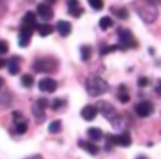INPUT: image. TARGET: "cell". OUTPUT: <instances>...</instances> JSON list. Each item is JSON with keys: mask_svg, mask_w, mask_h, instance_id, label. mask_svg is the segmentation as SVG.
I'll return each instance as SVG.
<instances>
[{"mask_svg": "<svg viewBox=\"0 0 161 159\" xmlns=\"http://www.w3.org/2000/svg\"><path fill=\"white\" fill-rule=\"evenodd\" d=\"M86 90L91 96L96 97V96L105 95L106 92H109V83L99 76H91L86 79Z\"/></svg>", "mask_w": 161, "mask_h": 159, "instance_id": "6da1fadb", "label": "cell"}, {"mask_svg": "<svg viewBox=\"0 0 161 159\" xmlns=\"http://www.w3.org/2000/svg\"><path fill=\"white\" fill-rule=\"evenodd\" d=\"M58 68V61L50 58H38L33 64V69L38 73H55Z\"/></svg>", "mask_w": 161, "mask_h": 159, "instance_id": "7a4b0ae2", "label": "cell"}, {"mask_svg": "<svg viewBox=\"0 0 161 159\" xmlns=\"http://www.w3.org/2000/svg\"><path fill=\"white\" fill-rule=\"evenodd\" d=\"M136 8H137L139 16L142 17L146 23H153L154 20L157 18V8H156V6L151 4V3L144 2V4H140L139 3Z\"/></svg>", "mask_w": 161, "mask_h": 159, "instance_id": "3957f363", "label": "cell"}, {"mask_svg": "<svg viewBox=\"0 0 161 159\" xmlns=\"http://www.w3.org/2000/svg\"><path fill=\"white\" fill-rule=\"evenodd\" d=\"M96 106H97V109H99V113H100V114H102L108 121H110L112 124H113L114 121H116L117 118L120 117V115L117 114L116 109H114V107L112 106V104L109 103V101H106V100L97 101Z\"/></svg>", "mask_w": 161, "mask_h": 159, "instance_id": "277c9868", "label": "cell"}, {"mask_svg": "<svg viewBox=\"0 0 161 159\" xmlns=\"http://www.w3.org/2000/svg\"><path fill=\"white\" fill-rule=\"evenodd\" d=\"M119 45H120V49H127V48H134L137 47V42L134 39L133 34H131L130 30H126V28H120L119 33Z\"/></svg>", "mask_w": 161, "mask_h": 159, "instance_id": "5b68a950", "label": "cell"}, {"mask_svg": "<svg viewBox=\"0 0 161 159\" xmlns=\"http://www.w3.org/2000/svg\"><path fill=\"white\" fill-rule=\"evenodd\" d=\"M110 145H119V146H130L131 145V137L129 131H125L119 135H108V149H110Z\"/></svg>", "mask_w": 161, "mask_h": 159, "instance_id": "8992f818", "label": "cell"}, {"mask_svg": "<svg viewBox=\"0 0 161 159\" xmlns=\"http://www.w3.org/2000/svg\"><path fill=\"white\" fill-rule=\"evenodd\" d=\"M134 111H136V114L139 115V117L146 118V117H150L154 113V106L151 101L144 100V101H140V103L134 107Z\"/></svg>", "mask_w": 161, "mask_h": 159, "instance_id": "52a82bcc", "label": "cell"}, {"mask_svg": "<svg viewBox=\"0 0 161 159\" xmlns=\"http://www.w3.org/2000/svg\"><path fill=\"white\" fill-rule=\"evenodd\" d=\"M38 89L41 92H47V93H54L57 89V82L51 78H44L38 82Z\"/></svg>", "mask_w": 161, "mask_h": 159, "instance_id": "ba28073f", "label": "cell"}, {"mask_svg": "<svg viewBox=\"0 0 161 159\" xmlns=\"http://www.w3.org/2000/svg\"><path fill=\"white\" fill-rule=\"evenodd\" d=\"M37 13H38V16L41 17L42 20H45V21H48V20H51L54 17V11L53 8H51V6L45 4V3H41V4H38V7H37Z\"/></svg>", "mask_w": 161, "mask_h": 159, "instance_id": "9c48e42d", "label": "cell"}, {"mask_svg": "<svg viewBox=\"0 0 161 159\" xmlns=\"http://www.w3.org/2000/svg\"><path fill=\"white\" fill-rule=\"evenodd\" d=\"M97 111H99V109L96 106H85L80 111V117L85 121H93L97 115Z\"/></svg>", "mask_w": 161, "mask_h": 159, "instance_id": "30bf717a", "label": "cell"}, {"mask_svg": "<svg viewBox=\"0 0 161 159\" xmlns=\"http://www.w3.org/2000/svg\"><path fill=\"white\" fill-rule=\"evenodd\" d=\"M78 146H80L83 151L88 152V154H91V155H97V152H99V146H97L96 144L93 142V141L79 140L78 141Z\"/></svg>", "mask_w": 161, "mask_h": 159, "instance_id": "8fae6325", "label": "cell"}, {"mask_svg": "<svg viewBox=\"0 0 161 159\" xmlns=\"http://www.w3.org/2000/svg\"><path fill=\"white\" fill-rule=\"evenodd\" d=\"M31 111H33L34 118H36V121L38 124H41L42 121L45 120V109H42V107L40 106L38 103H37V101L33 104V107H31Z\"/></svg>", "mask_w": 161, "mask_h": 159, "instance_id": "7c38bea8", "label": "cell"}, {"mask_svg": "<svg viewBox=\"0 0 161 159\" xmlns=\"http://www.w3.org/2000/svg\"><path fill=\"white\" fill-rule=\"evenodd\" d=\"M67 3H68V11H69L71 16L79 17L83 13V8L79 6L78 0H67Z\"/></svg>", "mask_w": 161, "mask_h": 159, "instance_id": "4fadbf2b", "label": "cell"}, {"mask_svg": "<svg viewBox=\"0 0 161 159\" xmlns=\"http://www.w3.org/2000/svg\"><path fill=\"white\" fill-rule=\"evenodd\" d=\"M71 30H72V25H71V23L64 21V20H59V21L57 23V31L59 33V35H61V37L69 35Z\"/></svg>", "mask_w": 161, "mask_h": 159, "instance_id": "5bb4252c", "label": "cell"}, {"mask_svg": "<svg viewBox=\"0 0 161 159\" xmlns=\"http://www.w3.org/2000/svg\"><path fill=\"white\" fill-rule=\"evenodd\" d=\"M20 72V58L14 56V58L8 59V73L10 75H17Z\"/></svg>", "mask_w": 161, "mask_h": 159, "instance_id": "9a60e30c", "label": "cell"}, {"mask_svg": "<svg viewBox=\"0 0 161 159\" xmlns=\"http://www.w3.org/2000/svg\"><path fill=\"white\" fill-rule=\"evenodd\" d=\"M23 24L24 25H28V27H33V28H37L38 24H37V17L33 11H27L23 18Z\"/></svg>", "mask_w": 161, "mask_h": 159, "instance_id": "2e32d148", "label": "cell"}, {"mask_svg": "<svg viewBox=\"0 0 161 159\" xmlns=\"http://www.w3.org/2000/svg\"><path fill=\"white\" fill-rule=\"evenodd\" d=\"M88 135H89V138H91V141L96 142V141L102 140L103 132H102V130L97 128V127H91V128L88 130Z\"/></svg>", "mask_w": 161, "mask_h": 159, "instance_id": "e0dca14e", "label": "cell"}, {"mask_svg": "<svg viewBox=\"0 0 161 159\" xmlns=\"http://www.w3.org/2000/svg\"><path fill=\"white\" fill-rule=\"evenodd\" d=\"M37 31H38V34L41 37H47V35H50V34H53L54 27L51 24H48V23H42V24H38Z\"/></svg>", "mask_w": 161, "mask_h": 159, "instance_id": "ac0fdd59", "label": "cell"}, {"mask_svg": "<svg viewBox=\"0 0 161 159\" xmlns=\"http://www.w3.org/2000/svg\"><path fill=\"white\" fill-rule=\"evenodd\" d=\"M117 99H119L120 103H127L129 100H130V96H129L127 93V89H126L125 85H120L119 86V92H117Z\"/></svg>", "mask_w": 161, "mask_h": 159, "instance_id": "d6986e66", "label": "cell"}, {"mask_svg": "<svg viewBox=\"0 0 161 159\" xmlns=\"http://www.w3.org/2000/svg\"><path fill=\"white\" fill-rule=\"evenodd\" d=\"M11 99H13L11 93L7 92V90H3V92H2V96H0V103H2V107H3V109H6V107L10 106Z\"/></svg>", "mask_w": 161, "mask_h": 159, "instance_id": "ffe728a7", "label": "cell"}, {"mask_svg": "<svg viewBox=\"0 0 161 159\" xmlns=\"http://www.w3.org/2000/svg\"><path fill=\"white\" fill-rule=\"evenodd\" d=\"M79 52H80V59L86 62L88 59H91V56H92V47H89V45H82Z\"/></svg>", "mask_w": 161, "mask_h": 159, "instance_id": "44dd1931", "label": "cell"}, {"mask_svg": "<svg viewBox=\"0 0 161 159\" xmlns=\"http://www.w3.org/2000/svg\"><path fill=\"white\" fill-rule=\"evenodd\" d=\"M99 25H100V28H102V30H108V28H110L112 25H113V20H112L109 16H105V17H102V18H100Z\"/></svg>", "mask_w": 161, "mask_h": 159, "instance_id": "7402d4cb", "label": "cell"}, {"mask_svg": "<svg viewBox=\"0 0 161 159\" xmlns=\"http://www.w3.org/2000/svg\"><path fill=\"white\" fill-rule=\"evenodd\" d=\"M61 128H62V123L59 120L53 121V123L48 126V131H50L51 134H57V132H59L61 131Z\"/></svg>", "mask_w": 161, "mask_h": 159, "instance_id": "603a6c76", "label": "cell"}, {"mask_svg": "<svg viewBox=\"0 0 161 159\" xmlns=\"http://www.w3.org/2000/svg\"><path fill=\"white\" fill-rule=\"evenodd\" d=\"M34 83V78L31 75H28V73H25V75L21 76V85L24 87H31Z\"/></svg>", "mask_w": 161, "mask_h": 159, "instance_id": "cb8c5ba5", "label": "cell"}, {"mask_svg": "<svg viewBox=\"0 0 161 159\" xmlns=\"http://www.w3.org/2000/svg\"><path fill=\"white\" fill-rule=\"evenodd\" d=\"M27 130H28V124H27V121H20V123H17L16 124V131H17V134H25L27 132Z\"/></svg>", "mask_w": 161, "mask_h": 159, "instance_id": "d4e9b609", "label": "cell"}, {"mask_svg": "<svg viewBox=\"0 0 161 159\" xmlns=\"http://www.w3.org/2000/svg\"><path fill=\"white\" fill-rule=\"evenodd\" d=\"M112 11H114V14H116V16L119 17L120 20H126V18L129 17V11L126 10L125 7H122V8H114V10L112 8Z\"/></svg>", "mask_w": 161, "mask_h": 159, "instance_id": "484cf974", "label": "cell"}, {"mask_svg": "<svg viewBox=\"0 0 161 159\" xmlns=\"http://www.w3.org/2000/svg\"><path fill=\"white\" fill-rule=\"evenodd\" d=\"M30 35H25V34H21L20 33L19 35V45L20 47H28V44H30Z\"/></svg>", "mask_w": 161, "mask_h": 159, "instance_id": "4316f807", "label": "cell"}, {"mask_svg": "<svg viewBox=\"0 0 161 159\" xmlns=\"http://www.w3.org/2000/svg\"><path fill=\"white\" fill-rule=\"evenodd\" d=\"M120 45H109V47H103L100 48V55H108L110 52H114L116 49H119Z\"/></svg>", "mask_w": 161, "mask_h": 159, "instance_id": "83f0119b", "label": "cell"}, {"mask_svg": "<svg viewBox=\"0 0 161 159\" xmlns=\"http://www.w3.org/2000/svg\"><path fill=\"white\" fill-rule=\"evenodd\" d=\"M64 104H65L64 100H61V99H54L53 103H51V109H53L54 111H57V110H59Z\"/></svg>", "mask_w": 161, "mask_h": 159, "instance_id": "f1b7e54d", "label": "cell"}, {"mask_svg": "<svg viewBox=\"0 0 161 159\" xmlns=\"http://www.w3.org/2000/svg\"><path fill=\"white\" fill-rule=\"evenodd\" d=\"M88 3L95 8V10L103 8V0H88Z\"/></svg>", "mask_w": 161, "mask_h": 159, "instance_id": "f546056e", "label": "cell"}, {"mask_svg": "<svg viewBox=\"0 0 161 159\" xmlns=\"http://www.w3.org/2000/svg\"><path fill=\"white\" fill-rule=\"evenodd\" d=\"M150 85V79L146 78V76H142V78H139V86L140 87H146Z\"/></svg>", "mask_w": 161, "mask_h": 159, "instance_id": "4dcf8cb0", "label": "cell"}, {"mask_svg": "<svg viewBox=\"0 0 161 159\" xmlns=\"http://www.w3.org/2000/svg\"><path fill=\"white\" fill-rule=\"evenodd\" d=\"M13 121H14V124L20 123V121H24V118H23V114H21V113L14 111V113H13Z\"/></svg>", "mask_w": 161, "mask_h": 159, "instance_id": "1f68e13d", "label": "cell"}, {"mask_svg": "<svg viewBox=\"0 0 161 159\" xmlns=\"http://www.w3.org/2000/svg\"><path fill=\"white\" fill-rule=\"evenodd\" d=\"M7 42L6 41H0V54H3V55H4L6 52H7Z\"/></svg>", "mask_w": 161, "mask_h": 159, "instance_id": "d6a6232c", "label": "cell"}, {"mask_svg": "<svg viewBox=\"0 0 161 159\" xmlns=\"http://www.w3.org/2000/svg\"><path fill=\"white\" fill-rule=\"evenodd\" d=\"M37 103H38L42 109H47V107H48V100H47V99H44V97L38 99V100H37Z\"/></svg>", "mask_w": 161, "mask_h": 159, "instance_id": "836d02e7", "label": "cell"}, {"mask_svg": "<svg viewBox=\"0 0 161 159\" xmlns=\"http://www.w3.org/2000/svg\"><path fill=\"white\" fill-rule=\"evenodd\" d=\"M156 92H157V95L161 96V80H158V85H157V87H156Z\"/></svg>", "mask_w": 161, "mask_h": 159, "instance_id": "e575fe53", "label": "cell"}, {"mask_svg": "<svg viewBox=\"0 0 161 159\" xmlns=\"http://www.w3.org/2000/svg\"><path fill=\"white\" fill-rule=\"evenodd\" d=\"M25 159H42L41 155H31V156H27Z\"/></svg>", "mask_w": 161, "mask_h": 159, "instance_id": "d590c367", "label": "cell"}, {"mask_svg": "<svg viewBox=\"0 0 161 159\" xmlns=\"http://www.w3.org/2000/svg\"><path fill=\"white\" fill-rule=\"evenodd\" d=\"M6 66V59H0V68H4Z\"/></svg>", "mask_w": 161, "mask_h": 159, "instance_id": "8d00e7d4", "label": "cell"}, {"mask_svg": "<svg viewBox=\"0 0 161 159\" xmlns=\"http://www.w3.org/2000/svg\"><path fill=\"white\" fill-rule=\"evenodd\" d=\"M57 2V0H47V3H48V4H54V3H55Z\"/></svg>", "mask_w": 161, "mask_h": 159, "instance_id": "74e56055", "label": "cell"}, {"mask_svg": "<svg viewBox=\"0 0 161 159\" xmlns=\"http://www.w3.org/2000/svg\"><path fill=\"white\" fill-rule=\"evenodd\" d=\"M137 159H148V158L144 156V155H140V156H137Z\"/></svg>", "mask_w": 161, "mask_h": 159, "instance_id": "f35d334b", "label": "cell"}]
</instances>
